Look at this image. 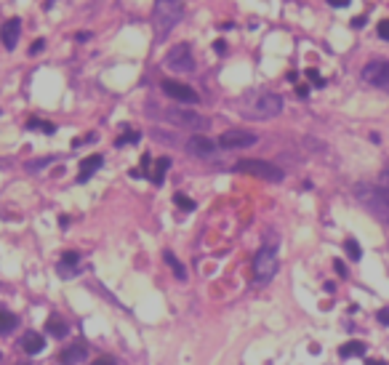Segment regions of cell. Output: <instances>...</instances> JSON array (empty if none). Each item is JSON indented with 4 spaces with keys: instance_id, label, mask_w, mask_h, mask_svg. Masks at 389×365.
<instances>
[{
    "instance_id": "26",
    "label": "cell",
    "mask_w": 389,
    "mask_h": 365,
    "mask_svg": "<svg viewBox=\"0 0 389 365\" xmlns=\"http://www.w3.org/2000/svg\"><path fill=\"white\" fill-rule=\"evenodd\" d=\"M48 163H54V158H45V160H32V163H27V171H40V168H45Z\"/></svg>"
},
{
    "instance_id": "13",
    "label": "cell",
    "mask_w": 389,
    "mask_h": 365,
    "mask_svg": "<svg viewBox=\"0 0 389 365\" xmlns=\"http://www.w3.org/2000/svg\"><path fill=\"white\" fill-rule=\"evenodd\" d=\"M101 163H104V158L101 155H91V158H86V160H80V173H77V184H86L93 173H96L99 168H101Z\"/></svg>"
},
{
    "instance_id": "8",
    "label": "cell",
    "mask_w": 389,
    "mask_h": 365,
    "mask_svg": "<svg viewBox=\"0 0 389 365\" xmlns=\"http://www.w3.org/2000/svg\"><path fill=\"white\" fill-rule=\"evenodd\" d=\"M166 117L173 123V125H181V128H190V131H205V128L211 125L208 117L197 115L192 110H168Z\"/></svg>"
},
{
    "instance_id": "38",
    "label": "cell",
    "mask_w": 389,
    "mask_h": 365,
    "mask_svg": "<svg viewBox=\"0 0 389 365\" xmlns=\"http://www.w3.org/2000/svg\"><path fill=\"white\" fill-rule=\"evenodd\" d=\"M365 365H386V362H381V360H365Z\"/></svg>"
},
{
    "instance_id": "34",
    "label": "cell",
    "mask_w": 389,
    "mask_h": 365,
    "mask_svg": "<svg viewBox=\"0 0 389 365\" xmlns=\"http://www.w3.org/2000/svg\"><path fill=\"white\" fill-rule=\"evenodd\" d=\"M333 8H344V6H349V0H328Z\"/></svg>"
},
{
    "instance_id": "25",
    "label": "cell",
    "mask_w": 389,
    "mask_h": 365,
    "mask_svg": "<svg viewBox=\"0 0 389 365\" xmlns=\"http://www.w3.org/2000/svg\"><path fill=\"white\" fill-rule=\"evenodd\" d=\"M136 141H139V134H136V131H131L128 136H120V139L115 141V144H117V147H123V144H136Z\"/></svg>"
},
{
    "instance_id": "39",
    "label": "cell",
    "mask_w": 389,
    "mask_h": 365,
    "mask_svg": "<svg viewBox=\"0 0 389 365\" xmlns=\"http://www.w3.org/2000/svg\"><path fill=\"white\" fill-rule=\"evenodd\" d=\"M19 365H21V362H19Z\"/></svg>"
},
{
    "instance_id": "30",
    "label": "cell",
    "mask_w": 389,
    "mask_h": 365,
    "mask_svg": "<svg viewBox=\"0 0 389 365\" xmlns=\"http://www.w3.org/2000/svg\"><path fill=\"white\" fill-rule=\"evenodd\" d=\"M91 365H115V360H112V357H96Z\"/></svg>"
},
{
    "instance_id": "36",
    "label": "cell",
    "mask_w": 389,
    "mask_h": 365,
    "mask_svg": "<svg viewBox=\"0 0 389 365\" xmlns=\"http://www.w3.org/2000/svg\"><path fill=\"white\" fill-rule=\"evenodd\" d=\"M296 93H299V96L304 99V96H306V93H309V88H306V86H299V88H296Z\"/></svg>"
},
{
    "instance_id": "17",
    "label": "cell",
    "mask_w": 389,
    "mask_h": 365,
    "mask_svg": "<svg viewBox=\"0 0 389 365\" xmlns=\"http://www.w3.org/2000/svg\"><path fill=\"white\" fill-rule=\"evenodd\" d=\"M163 258H166V264L173 269V275H176V277H179V280H187V269L181 267V262H179V258H176L171 251H163Z\"/></svg>"
},
{
    "instance_id": "32",
    "label": "cell",
    "mask_w": 389,
    "mask_h": 365,
    "mask_svg": "<svg viewBox=\"0 0 389 365\" xmlns=\"http://www.w3.org/2000/svg\"><path fill=\"white\" fill-rule=\"evenodd\" d=\"M333 269H336V272H339L341 277H347V267L341 264V262H333Z\"/></svg>"
},
{
    "instance_id": "19",
    "label": "cell",
    "mask_w": 389,
    "mask_h": 365,
    "mask_svg": "<svg viewBox=\"0 0 389 365\" xmlns=\"http://www.w3.org/2000/svg\"><path fill=\"white\" fill-rule=\"evenodd\" d=\"M16 325H19L16 315H11V312H0V333H11Z\"/></svg>"
},
{
    "instance_id": "35",
    "label": "cell",
    "mask_w": 389,
    "mask_h": 365,
    "mask_svg": "<svg viewBox=\"0 0 389 365\" xmlns=\"http://www.w3.org/2000/svg\"><path fill=\"white\" fill-rule=\"evenodd\" d=\"M91 38V32H77V43H86Z\"/></svg>"
},
{
    "instance_id": "20",
    "label": "cell",
    "mask_w": 389,
    "mask_h": 365,
    "mask_svg": "<svg viewBox=\"0 0 389 365\" xmlns=\"http://www.w3.org/2000/svg\"><path fill=\"white\" fill-rule=\"evenodd\" d=\"M48 333L56 336V338L67 336V323L62 320V317H51V320H48Z\"/></svg>"
},
{
    "instance_id": "21",
    "label": "cell",
    "mask_w": 389,
    "mask_h": 365,
    "mask_svg": "<svg viewBox=\"0 0 389 365\" xmlns=\"http://www.w3.org/2000/svg\"><path fill=\"white\" fill-rule=\"evenodd\" d=\"M344 248H347V253H349V258H352V262H360V256H362V251H360V245H357V240H347L344 243Z\"/></svg>"
},
{
    "instance_id": "9",
    "label": "cell",
    "mask_w": 389,
    "mask_h": 365,
    "mask_svg": "<svg viewBox=\"0 0 389 365\" xmlns=\"http://www.w3.org/2000/svg\"><path fill=\"white\" fill-rule=\"evenodd\" d=\"M256 141H258L256 134L240 131V128H232V131H224L219 136V147H224V149H248V147L256 144Z\"/></svg>"
},
{
    "instance_id": "2",
    "label": "cell",
    "mask_w": 389,
    "mask_h": 365,
    "mask_svg": "<svg viewBox=\"0 0 389 365\" xmlns=\"http://www.w3.org/2000/svg\"><path fill=\"white\" fill-rule=\"evenodd\" d=\"M355 197H357V203L368 211V214H373L376 219L381 221V224H389V195L381 192L379 187H373V184H355Z\"/></svg>"
},
{
    "instance_id": "22",
    "label": "cell",
    "mask_w": 389,
    "mask_h": 365,
    "mask_svg": "<svg viewBox=\"0 0 389 365\" xmlns=\"http://www.w3.org/2000/svg\"><path fill=\"white\" fill-rule=\"evenodd\" d=\"M27 128H32V131H43V134H54V131H56V125H51V123H43V120H30V123H27Z\"/></svg>"
},
{
    "instance_id": "24",
    "label": "cell",
    "mask_w": 389,
    "mask_h": 365,
    "mask_svg": "<svg viewBox=\"0 0 389 365\" xmlns=\"http://www.w3.org/2000/svg\"><path fill=\"white\" fill-rule=\"evenodd\" d=\"M379 190L389 195V163L384 166V171H381V176H379Z\"/></svg>"
},
{
    "instance_id": "37",
    "label": "cell",
    "mask_w": 389,
    "mask_h": 365,
    "mask_svg": "<svg viewBox=\"0 0 389 365\" xmlns=\"http://www.w3.org/2000/svg\"><path fill=\"white\" fill-rule=\"evenodd\" d=\"M365 24V19L362 16H357V19H352V27H362Z\"/></svg>"
},
{
    "instance_id": "1",
    "label": "cell",
    "mask_w": 389,
    "mask_h": 365,
    "mask_svg": "<svg viewBox=\"0 0 389 365\" xmlns=\"http://www.w3.org/2000/svg\"><path fill=\"white\" fill-rule=\"evenodd\" d=\"M181 16H184V0H155L152 27H155L158 40H166L168 32L181 21Z\"/></svg>"
},
{
    "instance_id": "6",
    "label": "cell",
    "mask_w": 389,
    "mask_h": 365,
    "mask_svg": "<svg viewBox=\"0 0 389 365\" xmlns=\"http://www.w3.org/2000/svg\"><path fill=\"white\" fill-rule=\"evenodd\" d=\"M163 64H166V69H173V72H192L195 69V54L190 48V43H176L166 54Z\"/></svg>"
},
{
    "instance_id": "28",
    "label": "cell",
    "mask_w": 389,
    "mask_h": 365,
    "mask_svg": "<svg viewBox=\"0 0 389 365\" xmlns=\"http://www.w3.org/2000/svg\"><path fill=\"white\" fill-rule=\"evenodd\" d=\"M306 77H309L315 86H325V80L320 77V72H317V69H306Z\"/></svg>"
},
{
    "instance_id": "7",
    "label": "cell",
    "mask_w": 389,
    "mask_h": 365,
    "mask_svg": "<svg viewBox=\"0 0 389 365\" xmlns=\"http://www.w3.org/2000/svg\"><path fill=\"white\" fill-rule=\"evenodd\" d=\"M360 77H362V83H368L373 88L389 93V62L386 59H373V62H368L362 67Z\"/></svg>"
},
{
    "instance_id": "14",
    "label": "cell",
    "mask_w": 389,
    "mask_h": 365,
    "mask_svg": "<svg viewBox=\"0 0 389 365\" xmlns=\"http://www.w3.org/2000/svg\"><path fill=\"white\" fill-rule=\"evenodd\" d=\"M45 347V341L40 333H35V331H27L24 336H21V349L30 352V355H38V352Z\"/></svg>"
},
{
    "instance_id": "18",
    "label": "cell",
    "mask_w": 389,
    "mask_h": 365,
    "mask_svg": "<svg viewBox=\"0 0 389 365\" xmlns=\"http://www.w3.org/2000/svg\"><path fill=\"white\" fill-rule=\"evenodd\" d=\"M171 168V160L168 158H160L158 160V166H155V173H149V179H152V184H163V179H166V171Z\"/></svg>"
},
{
    "instance_id": "27",
    "label": "cell",
    "mask_w": 389,
    "mask_h": 365,
    "mask_svg": "<svg viewBox=\"0 0 389 365\" xmlns=\"http://www.w3.org/2000/svg\"><path fill=\"white\" fill-rule=\"evenodd\" d=\"M379 38L381 40H389V19H381L379 21Z\"/></svg>"
},
{
    "instance_id": "29",
    "label": "cell",
    "mask_w": 389,
    "mask_h": 365,
    "mask_svg": "<svg viewBox=\"0 0 389 365\" xmlns=\"http://www.w3.org/2000/svg\"><path fill=\"white\" fill-rule=\"evenodd\" d=\"M376 320H379L381 325H389V307H386V309H379V312H376Z\"/></svg>"
},
{
    "instance_id": "23",
    "label": "cell",
    "mask_w": 389,
    "mask_h": 365,
    "mask_svg": "<svg viewBox=\"0 0 389 365\" xmlns=\"http://www.w3.org/2000/svg\"><path fill=\"white\" fill-rule=\"evenodd\" d=\"M173 200H176V205H179L181 211H192L195 208V200H190V197H187V195H173Z\"/></svg>"
},
{
    "instance_id": "10",
    "label": "cell",
    "mask_w": 389,
    "mask_h": 365,
    "mask_svg": "<svg viewBox=\"0 0 389 365\" xmlns=\"http://www.w3.org/2000/svg\"><path fill=\"white\" fill-rule=\"evenodd\" d=\"M163 91H166L173 101H179V104H197L200 101L195 88L184 86V83H176V80H163Z\"/></svg>"
},
{
    "instance_id": "16",
    "label": "cell",
    "mask_w": 389,
    "mask_h": 365,
    "mask_svg": "<svg viewBox=\"0 0 389 365\" xmlns=\"http://www.w3.org/2000/svg\"><path fill=\"white\" fill-rule=\"evenodd\" d=\"M339 355L344 357V360H349V357H362L365 355V344H362V341H347V344H341Z\"/></svg>"
},
{
    "instance_id": "31",
    "label": "cell",
    "mask_w": 389,
    "mask_h": 365,
    "mask_svg": "<svg viewBox=\"0 0 389 365\" xmlns=\"http://www.w3.org/2000/svg\"><path fill=\"white\" fill-rule=\"evenodd\" d=\"M43 45H45V40H35V43H32V48H30V54H40V51H43Z\"/></svg>"
},
{
    "instance_id": "3",
    "label": "cell",
    "mask_w": 389,
    "mask_h": 365,
    "mask_svg": "<svg viewBox=\"0 0 389 365\" xmlns=\"http://www.w3.org/2000/svg\"><path fill=\"white\" fill-rule=\"evenodd\" d=\"M282 112V96L272 91H262L248 96V101L243 104V115L251 117V120H272Z\"/></svg>"
},
{
    "instance_id": "4",
    "label": "cell",
    "mask_w": 389,
    "mask_h": 365,
    "mask_svg": "<svg viewBox=\"0 0 389 365\" xmlns=\"http://www.w3.org/2000/svg\"><path fill=\"white\" fill-rule=\"evenodd\" d=\"M277 264H280V253H277V240L275 234H269L267 243L258 248L256 258H253V275H256V282H269L277 272Z\"/></svg>"
},
{
    "instance_id": "11",
    "label": "cell",
    "mask_w": 389,
    "mask_h": 365,
    "mask_svg": "<svg viewBox=\"0 0 389 365\" xmlns=\"http://www.w3.org/2000/svg\"><path fill=\"white\" fill-rule=\"evenodd\" d=\"M184 149L190 152V155H195V158H203V160H211L216 155V141H211V139H205V136H200V134H195L190 141L184 144Z\"/></svg>"
},
{
    "instance_id": "33",
    "label": "cell",
    "mask_w": 389,
    "mask_h": 365,
    "mask_svg": "<svg viewBox=\"0 0 389 365\" xmlns=\"http://www.w3.org/2000/svg\"><path fill=\"white\" fill-rule=\"evenodd\" d=\"M214 51L224 54V51H227V43H224V40H216V43H214Z\"/></svg>"
},
{
    "instance_id": "15",
    "label": "cell",
    "mask_w": 389,
    "mask_h": 365,
    "mask_svg": "<svg viewBox=\"0 0 389 365\" xmlns=\"http://www.w3.org/2000/svg\"><path fill=\"white\" fill-rule=\"evenodd\" d=\"M86 355H88V347H86V344H75V347H69L64 355H62V362H64V365H75V362L83 360Z\"/></svg>"
},
{
    "instance_id": "5",
    "label": "cell",
    "mask_w": 389,
    "mask_h": 365,
    "mask_svg": "<svg viewBox=\"0 0 389 365\" xmlns=\"http://www.w3.org/2000/svg\"><path fill=\"white\" fill-rule=\"evenodd\" d=\"M235 171L240 173H248V176H258V179H267V181H282L286 179V171L277 168L275 163H267V160H240Z\"/></svg>"
},
{
    "instance_id": "12",
    "label": "cell",
    "mask_w": 389,
    "mask_h": 365,
    "mask_svg": "<svg viewBox=\"0 0 389 365\" xmlns=\"http://www.w3.org/2000/svg\"><path fill=\"white\" fill-rule=\"evenodd\" d=\"M19 35H21V19H8L3 27H0V40H3V45L8 51H14L16 48V43H19Z\"/></svg>"
}]
</instances>
